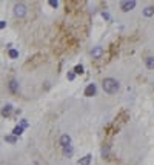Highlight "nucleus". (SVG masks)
<instances>
[{
    "label": "nucleus",
    "mask_w": 154,
    "mask_h": 165,
    "mask_svg": "<svg viewBox=\"0 0 154 165\" xmlns=\"http://www.w3.org/2000/svg\"><path fill=\"white\" fill-rule=\"evenodd\" d=\"M102 87H103V91L108 94H114L117 93V90H119V82L116 79H111V77H106L103 82H102Z\"/></svg>",
    "instance_id": "obj_1"
},
{
    "label": "nucleus",
    "mask_w": 154,
    "mask_h": 165,
    "mask_svg": "<svg viewBox=\"0 0 154 165\" xmlns=\"http://www.w3.org/2000/svg\"><path fill=\"white\" fill-rule=\"evenodd\" d=\"M14 14H15V17H23L26 14V6L23 3H17L14 6Z\"/></svg>",
    "instance_id": "obj_2"
},
{
    "label": "nucleus",
    "mask_w": 154,
    "mask_h": 165,
    "mask_svg": "<svg viewBox=\"0 0 154 165\" xmlns=\"http://www.w3.org/2000/svg\"><path fill=\"white\" fill-rule=\"evenodd\" d=\"M134 6H136V2H134V0H128V2H122V3H120V10L125 11V13H128V11L133 10Z\"/></svg>",
    "instance_id": "obj_3"
},
{
    "label": "nucleus",
    "mask_w": 154,
    "mask_h": 165,
    "mask_svg": "<svg viewBox=\"0 0 154 165\" xmlns=\"http://www.w3.org/2000/svg\"><path fill=\"white\" fill-rule=\"evenodd\" d=\"M69 144H71V137H69L68 134H63V136L60 137V145L65 148V147H68Z\"/></svg>",
    "instance_id": "obj_4"
},
{
    "label": "nucleus",
    "mask_w": 154,
    "mask_h": 165,
    "mask_svg": "<svg viewBox=\"0 0 154 165\" xmlns=\"http://www.w3.org/2000/svg\"><path fill=\"white\" fill-rule=\"evenodd\" d=\"M93 94H96V85H94V84H91V85H88V87H86V90H85V96H88V97H91Z\"/></svg>",
    "instance_id": "obj_5"
},
{
    "label": "nucleus",
    "mask_w": 154,
    "mask_h": 165,
    "mask_svg": "<svg viewBox=\"0 0 154 165\" xmlns=\"http://www.w3.org/2000/svg\"><path fill=\"white\" fill-rule=\"evenodd\" d=\"M91 54H93V57H96V59H99L103 54V48L102 47H96L93 51H91Z\"/></svg>",
    "instance_id": "obj_6"
},
{
    "label": "nucleus",
    "mask_w": 154,
    "mask_h": 165,
    "mask_svg": "<svg viewBox=\"0 0 154 165\" xmlns=\"http://www.w3.org/2000/svg\"><path fill=\"white\" fill-rule=\"evenodd\" d=\"M8 87H10V91H11V93H17V91H19V84H17V80H11Z\"/></svg>",
    "instance_id": "obj_7"
},
{
    "label": "nucleus",
    "mask_w": 154,
    "mask_h": 165,
    "mask_svg": "<svg viewBox=\"0 0 154 165\" xmlns=\"http://www.w3.org/2000/svg\"><path fill=\"white\" fill-rule=\"evenodd\" d=\"M89 162H91V154H86L85 158H82V159L79 161L77 165H89Z\"/></svg>",
    "instance_id": "obj_8"
},
{
    "label": "nucleus",
    "mask_w": 154,
    "mask_h": 165,
    "mask_svg": "<svg viewBox=\"0 0 154 165\" xmlns=\"http://www.w3.org/2000/svg\"><path fill=\"white\" fill-rule=\"evenodd\" d=\"M11 111H13V107L11 105H5L3 110H2V114L3 116H11Z\"/></svg>",
    "instance_id": "obj_9"
},
{
    "label": "nucleus",
    "mask_w": 154,
    "mask_h": 165,
    "mask_svg": "<svg viewBox=\"0 0 154 165\" xmlns=\"http://www.w3.org/2000/svg\"><path fill=\"white\" fill-rule=\"evenodd\" d=\"M143 14L147 16V17H151L154 14V6H148V8H145L143 10Z\"/></svg>",
    "instance_id": "obj_10"
},
{
    "label": "nucleus",
    "mask_w": 154,
    "mask_h": 165,
    "mask_svg": "<svg viewBox=\"0 0 154 165\" xmlns=\"http://www.w3.org/2000/svg\"><path fill=\"white\" fill-rule=\"evenodd\" d=\"M145 62H147V67L150 70H154V57H147V59H145Z\"/></svg>",
    "instance_id": "obj_11"
},
{
    "label": "nucleus",
    "mask_w": 154,
    "mask_h": 165,
    "mask_svg": "<svg viewBox=\"0 0 154 165\" xmlns=\"http://www.w3.org/2000/svg\"><path fill=\"white\" fill-rule=\"evenodd\" d=\"M22 131H23V127H22V125H20V127L17 125V127L14 128V131H13V133H14L15 136H19V134H22Z\"/></svg>",
    "instance_id": "obj_12"
},
{
    "label": "nucleus",
    "mask_w": 154,
    "mask_h": 165,
    "mask_svg": "<svg viewBox=\"0 0 154 165\" xmlns=\"http://www.w3.org/2000/svg\"><path fill=\"white\" fill-rule=\"evenodd\" d=\"M63 153H65V154H72V147L71 145H68V147H65V148H63Z\"/></svg>",
    "instance_id": "obj_13"
},
{
    "label": "nucleus",
    "mask_w": 154,
    "mask_h": 165,
    "mask_svg": "<svg viewBox=\"0 0 154 165\" xmlns=\"http://www.w3.org/2000/svg\"><path fill=\"white\" fill-rule=\"evenodd\" d=\"M5 141H6V142H10V144H15V136H6V137H5Z\"/></svg>",
    "instance_id": "obj_14"
},
{
    "label": "nucleus",
    "mask_w": 154,
    "mask_h": 165,
    "mask_svg": "<svg viewBox=\"0 0 154 165\" xmlns=\"http://www.w3.org/2000/svg\"><path fill=\"white\" fill-rule=\"evenodd\" d=\"M17 56H19V53H17L15 50H10V57L11 59H15Z\"/></svg>",
    "instance_id": "obj_15"
},
{
    "label": "nucleus",
    "mask_w": 154,
    "mask_h": 165,
    "mask_svg": "<svg viewBox=\"0 0 154 165\" xmlns=\"http://www.w3.org/2000/svg\"><path fill=\"white\" fill-rule=\"evenodd\" d=\"M74 71L77 73V74H82V73H83V67H82V65H77V67L74 68Z\"/></svg>",
    "instance_id": "obj_16"
},
{
    "label": "nucleus",
    "mask_w": 154,
    "mask_h": 165,
    "mask_svg": "<svg viewBox=\"0 0 154 165\" xmlns=\"http://www.w3.org/2000/svg\"><path fill=\"white\" fill-rule=\"evenodd\" d=\"M108 153H110V148H108V147L102 150V156H103V158H105V156H108Z\"/></svg>",
    "instance_id": "obj_17"
},
{
    "label": "nucleus",
    "mask_w": 154,
    "mask_h": 165,
    "mask_svg": "<svg viewBox=\"0 0 154 165\" xmlns=\"http://www.w3.org/2000/svg\"><path fill=\"white\" fill-rule=\"evenodd\" d=\"M74 77H76L74 73H68V79H69V80H74Z\"/></svg>",
    "instance_id": "obj_18"
},
{
    "label": "nucleus",
    "mask_w": 154,
    "mask_h": 165,
    "mask_svg": "<svg viewBox=\"0 0 154 165\" xmlns=\"http://www.w3.org/2000/svg\"><path fill=\"white\" fill-rule=\"evenodd\" d=\"M49 5H51L52 8H57V5H59V3H57V2H54V0H51V2H49Z\"/></svg>",
    "instance_id": "obj_19"
},
{
    "label": "nucleus",
    "mask_w": 154,
    "mask_h": 165,
    "mask_svg": "<svg viewBox=\"0 0 154 165\" xmlns=\"http://www.w3.org/2000/svg\"><path fill=\"white\" fill-rule=\"evenodd\" d=\"M102 16H103V17H105V19H106V20H110V14H106V13H103V14H102Z\"/></svg>",
    "instance_id": "obj_20"
},
{
    "label": "nucleus",
    "mask_w": 154,
    "mask_h": 165,
    "mask_svg": "<svg viewBox=\"0 0 154 165\" xmlns=\"http://www.w3.org/2000/svg\"><path fill=\"white\" fill-rule=\"evenodd\" d=\"M26 125H28V122H26V121H22V127H23V128H25V127H26Z\"/></svg>",
    "instance_id": "obj_21"
}]
</instances>
